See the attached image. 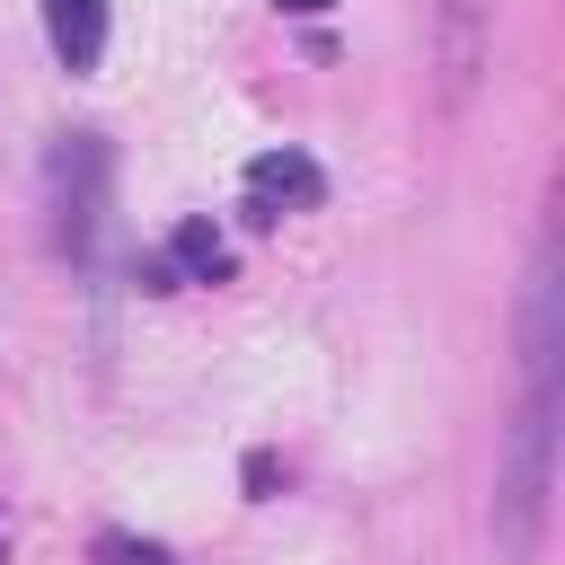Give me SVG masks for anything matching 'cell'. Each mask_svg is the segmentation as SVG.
<instances>
[{
	"mask_svg": "<svg viewBox=\"0 0 565 565\" xmlns=\"http://www.w3.org/2000/svg\"><path fill=\"white\" fill-rule=\"evenodd\" d=\"M547 441H556V388H530V406L512 415L503 433V459H494V547L521 565L547 530Z\"/></svg>",
	"mask_w": 565,
	"mask_h": 565,
	"instance_id": "6da1fadb",
	"label": "cell"
},
{
	"mask_svg": "<svg viewBox=\"0 0 565 565\" xmlns=\"http://www.w3.org/2000/svg\"><path fill=\"white\" fill-rule=\"evenodd\" d=\"M486 9L494 0H441V97L459 106L477 62H486Z\"/></svg>",
	"mask_w": 565,
	"mask_h": 565,
	"instance_id": "7a4b0ae2",
	"label": "cell"
},
{
	"mask_svg": "<svg viewBox=\"0 0 565 565\" xmlns=\"http://www.w3.org/2000/svg\"><path fill=\"white\" fill-rule=\"evenodd\" d=\"M247 194H256L265 212H291V203H318L327 177H318V159H300V150H256V159H247Z\"/></svg>",
	"mask_w": 565,
	"mask_h": 565,
	"instance_id": "3957f363",
	"label": "cell"
},
{
	"mask_svg": "<svg viewBox=\"0 0 565 565\" xmlns=\"http://www.w3.org/2000/svg\"><path fill=\"white\" fill-rule=\"evenodd\" d=\"M44 35H53L62 71H97V53H106V0H44Z\"/></svg>",
	"mask_w": 565,
	"mask_h": 565,
	"instance_id": "277c9868",
	"label": "cell"
},
{
	"mask_svg": "<svg viewBox=\"0 0 565 565\" xmlns=\"http://www.w3.org/2000/svg\"><path fill=\"white\" fill-rule=\"evenodd\" d=\"M168 265H177V282H230V238L194 212V221H177L168 230V247H159Z\"/></svg>",
	"mask_w": 565,
	"mask_h": 565,
	"instance_id": "5b68a950",
	"label": "cell"
},
{
	"mask_svg": "<svg viewBox=\"0 0 565 565\" xmlns=\"http://www.w3.org/2000/svg\"><path fill=\"white\" fill-rule=\"evenodd\" d=\"M97 556H106V565H177V556H168L159 539H124V530H115V539H106Z\"/></svg>",
	"mask_w": 565,
	"mask_h": 565,
	"instance_id": "8992f818",
	"label": "cell"
},
{
	"mask_svg": "<svg viewBox=\"0 0 565 565\" xmlns=\"http://www.w3.org/2000/svg\"><path fill=\"white\" fill-rule=\"evenodd\" d=\"M132 282H141V291H177V265H168V256H141Z\"/></svg>",
	"mask_w": 565,
	"mask_h": 565,
	"instance_id": "52a82bcc",
	"label": "cell"
},
{
	"mask_svg": "<svg viewBox=\"0 0 565 565\" xmlns=\"http://www.w3.org/2000/svg\"><path fill=\"white\" fill-rule=\"evenodd\" d=\"M274 9H291V18H327L335 0H274Z\"/></svg>",
	"mask_w": 565,
	"mask_h": 565,
	"instance_id": "ba28073f",
	"label": "cell"
},
{
	"mask_svg": "<svg viewBox=\"0 0 565 565\" xmlns=\"http://www.w3.org/2000/svg\"><path fill=\"white\" fill-rule=\"evenodd\" d=\"M0 547H9V539H0Z\"/></svg>",
	"mask_w": 565,
	"mask_h": 565,
	"instance_id": "9c48e42d",
	"label": "cell"
}]
</instances>
